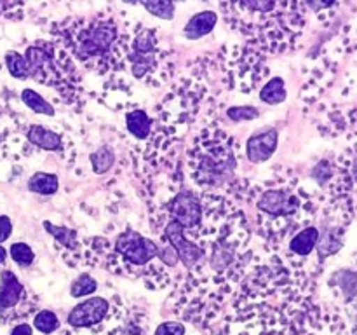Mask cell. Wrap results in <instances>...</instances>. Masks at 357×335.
Listing matches in <instances>:
<instances>
[{
	"label": "cell",
	"mask_w": 357,
	"mask_h": 335,
	"mask_svg": "<svg viewBox=\"0 0 357 335\" xmlns=\"http://www.w3.org/2000/svg\"><path fill=\"white\" fill-rule=\"evenodd\" d=\"M115 253L121 255L126 265L143 267L150 260L159 257V246L150 237H145L142 234L135 232V230L128 229L117 237Z\"/></svg>",
	"instance_id": "277c9868"
},
{
	"label": "cell",
	"mask_w": 357,
	"mask_h": 335,
	"mask_svg": "<svg viewBox=\"0 0 357 335\" xmlns=\"http://www.w3.org/2000/svg\"><path fill=\"white\" fill-rule=\"evenodd\" d=\"M26 140L33 143L35 147L42 150H49V152H56L61 149V136L52 129L44 128L42 124H31L26 131Z\"/></svg>",
	"instance_id": "5bb4252c"
},
{
	"label": "cell",
	"mask_w": 357,
	"mask_h": 335,
	"mask_svg": "<svg viewBox=\"0 0 357 335\" xmlns=\"http://www.w3.org/2000/svg\"><path fill=\"white\" fill-rule=\"evenodd\" d=\"M108 314H110V302L105 297H91L70 311L66 323L75 330H93L107 320Z\"/></svg>",
	"instance_id": "8992f818"
},
{
	"label": "cell",
	"mask_w": 357,
	"mask_h": 335,
	"mask_svg": "<svg viewBox=\"0 0 357 335\" xmlns=\"http://www.w3.org/2000/svg\"><path fill=\"white\" fill-rule=\"evenodd\" d=\"M10 335H31V327L28 323H20L13 328Z\"/></svg>",
	"instance_id": "f546056e"
},
{
	"label": "cell",
	"mask_w": 357,
	"mask_h": 335,
	"mask_svg": "<svg viewBox=\"0 0 357 335\" xmlns=\"http://www.w3.org/2000/svg\"><path fill=\"white\" fill-rule=\"evenodd\" d=\"M24 286L13 271H2L0 274V311L13 309L20 304Z\"/></svg>",
	"instance_id": "7c38bea8"
},
{
	"label": "cell",
	"mask_w": 357,
	"mask_h": 335,
	"mask_svg": "<svg viewBox=\"0 0 357 335\" xmlns=\"http://www.w3.org/2000/svg\"><path fill=\"white\" fill-rule=\"evenodd\" d=\"M279 133L275 128H265L250 136L246 143V157L250 163L260 164L271 159L278 150Z\"/></svg>",
	"instance_id": "9c48e42d"
},
{
	"label": "cell",
	"mask_w": 357,
	"mask_h": 335,
	"mask_svg": "<svg viewBox=\"0 0 357 335\" xmlns=\"http://www.w3.org/2000/svg\"><path fill=\"white\" fill-rule=\"evenodd\" d=\"M216 23H218V14L215 10H202V13H197L188 20V23L183 28V35L188 40H199L204 35L211 34Z\"/></svg>",
	"instance_id": "4fadbf2b"
},
{
	"label": "cell",
	"mask_w": 357,
	"mask_h": 335,
	"mask_svg": "<svg viewBox=\"0 0 357 335\" xmlns=\"http://www.w3.org/2000/svg\"><path fill=\"white\" fill-rule=\"evenodd\" d=\"M257 209L271 218L295 220L296 216H302L307 222H310L316 213L309 195L302 188H296L289 184L265 188L258 195Z\"/></svg>",
	"instance_id": "7a4b0ae2"
},
{
	"label": "cell",
	"mask_w": 357,
	"mask_h": 335,
	"mask_svg": "<svg viewBox=\"0 0 357 335\" xmlns=\"http://www.w3.org/2000/svg\"><path fill=\"white\" fill-rule=\"evenodd\" d=\"M330 286L333 288L335 295L342 299L345 307L357 304V265H347L335 271L330 278Z\"/></svg>",
	"instance_id": "30bf717a"
},
{
	"label": "cell",
	"mask_w": 357,
	"mask_h": 335,
	"mask_svg": "<svg viewBox=\"0 0 357 335\" xmlns=\"http://www.w3.org/2000/svg\"><path fill=\"white\" fill-rule=\"evenodd\" d=\"M7 251H9L10 258H13L16 264L23 265V267H26V265H31V264H33V260H35L33 250H31V248L28 246L26 243L10 244V248Z\"/></svg>",
	"instance_id": "4316f807"
},
{
	"label": "cell",
	"mask_w": 357,
	"mask_h": 335,
	"mask_svg": "<svg viewBox=\"0 0 357 335\" xmlns=\"http://www.w3.org/2000/svg\"><path fill=\"white\" fill-rule=\"evenodd\" d=\"M142 6L160 20H173L176 10V3L171 0H150V2H142Z\"/></svg>",
	"instance_id": "cb8c5ba5"
},
{
	"label": "cell",
	"mask_w": 357,
	"mask_h": 335,
	"mask_svg": "<svg viewBox=\"0 0 357 335\" xmlns=\"http://www.w3.org/2000/svg\"><path fill=\"white\" fill-rule=\"evenodd\" d=\"M13 234V222L7 215H0V244L7 241Z\"/></svg>",
	"instance_id": "f1b7e54d"
},
{
	"label": "cell",
	"mask_w": 357,
	"mask_h": 335,
	"mask_svg": "<svg viewBox=\"0 0 357 335\" xmlns=\"http://www.w3.org/2000/svg\"><path fill=\"white\" fill-rule=\"evenodd\" d=\"M33 327L37 328L40 334L49 335L59 328V318L56 316V313H52V311L44 309V311H40V313L35 314Z\"/></svg>",
	"instance_id": "d4e9b609"
},
{
	"label": "cell",
	"mask_w": 357,
	"mask_h": 335,
	"mask_svg": "<svg viewBox=\"0 0 357 335\" xmlns=\"http://www.w3.org/2000/svg\"><path fill=\"white\" fill-rule=\"evenodd\" d=\"M169 220L180 223L185 232L190 229H197L204 218V206H202L199 195L192 191L178 192L169 202Z\"/></svg>",
	"instance_id": "52a82bcc"
},
{
	"label": "cell",
	"mask_w": 357,
	"mask_h": 335,
	"mask_svg": "<svg viewBox=\"0 0 357 335\" xmlns=\"http://www.w3.org/2000/svg\"><path fill=\"white\" fill-rule=\"evenodd\" d=\"M349 223L340 222L328 215V223L319 227V241H317V264H323L326 258L333 257L344 248L345 234H347Z\"/></svg>",
	"instance_id": "ba28073f"
},
{
	"label": "cell",
	"mask_w": 357,
	"mask_h": 335,
	"mask_svg": "<svg viewBox=\"0 0 357 335\" xmlns=\"http://www.w3.org/2000/svg\"><path fill=\"white\" fill-rule=\"evenodd\" d=\"M6 66L14 79L23 80V79H28V77H30V68H28L26 59H24V56L20 54V52H16V51L7 52Z\"/></svg>",
	"instance_id": "7402d4cb"
},
{
	"label": "cell",
	"mask_w": 357,
	"mask_h": 335,
	"mask_svg": "<svg viewBox=\"0 0 357 335\" xmlns=\"http://www.w3.org/2000/svg\"><path fill=\"white\" fill-rule=\"evenodd\" d=\"M261 115V112L258 110L253 105H237V107H230L227 110V117L234 122H244V121H255Z\"/></svg>",
	"instance_id": "484cf974"
},
{
	"label": "cell",
	"mask_w": 357,
	"mask_h": 335,
	"mask_svg": "<svg viewBox=\"0 0 357 335\" xmlns=\"http://www.w3.org/2000/svg\"><path fill=\"white\" fill-rule=\"evenodd\" d=\"M335 174H337V159H321L316 166L312 168L310 177L321 185V187H328L333 181Z\"/></svg>",
	"instance_id": "44dd1931"
},
{
	"label": "cell",
	"mask_w": 357,
	"mask_h": 335,
	"mask_svg": "<svg viewBox=\"0 0 357 335\" xmlns=\"http://www.w3.org/2000/svg\"><path fill=\"white\" fill-rule=\"evenodd\" d=\"M117 38V27L110 20H94L73 35V52L80 61H103L110 56Z\"/></svg>",
	"instance_id": "3957f363"
},
{
	"label": "cell",
	"mask_w": 357,
	"mask_h": 335,
	"mask_svg": "<svg viewBox=\"0 0 357 335\" xmlns=\"http://www.w3.org/2000/svg\"><path fill=\"white\" fill-rule=\"evenodd\" d=\"M115 164V152L110 145H101L100 149L91 154V166L96 174H103L110 171Z\"/></svg>",
	"instance_id": "ac0fdd59"
},
{
	"label": "cell",
	"mask_w": 357,
	"mask_h": 335,
	"mask_svg": "<svg viewBox=\"0 0 357 335\" xmlns=\"http://www.w3.org/2000/svg\"><path fill=\"white\" fill-rule=\"evenodd\" d=\"M126 128H128V131L131 133L136 140H142L143 142V140H146L152 135L153 121L145 110L135 108V110L126 114Z\"/></svg>",
	"instance_id": "9a60e30c"
},
{
	"label": "cell",
	"mask_w": 357,
	"mask_h": 335,
	"mask_svg": "<svg viewBox=\"0 0 357 335\" xmlns=\"http://www.w3.org/2000/svg\"><path fill=\"white\" fill-rule=\"evenodd\" d=\"M44 229L54 237L58 243H61L63 246L68 248V250H77L79 248V237H77V232L73 229H68L65 225H52L51 222L45 220Z\"/></svg>",
	"instance_id": "ffe728a7"
},
{
	"label": "cell",
	"mask_w": 357,
	"mask_h": 335,
	"mask_svg": "<svg viewBox=\"0 0 357 335\" xmlns=\"http://www.w3.org/2000/svg\"><path fill=\"white\" fill-rule=\"evenodd\" d=\"M349 147L337 157V174L328 185V215L351 225L357 218V124L347 133Z\"/></svg>",
	"instance_id": "6da1fadb"
},
{
	"label": "cell",
	"mask_w": 357,
	"mask_h": 335,
	"mask_svg": "<svg viewBox=\"0 0 357 335\" xmlns=\"http://www.w3.org/2000/svg\"><path fill=\"white\" fill-rule=\"evenodd\" d=\"M28 188L35 194L40 195H54L59 188V178L54 173H44L38 171L28 180Z\"/></svg>",
	"instance_id": "2e32d148"
},
{
	"label": "cell",
	"mask_w": 357,
	"mask_h": 335,
	"mask_svg": "<svg viewBox=\"0 0 357 335\" xmlns=\"http://www.w3.org/2000/svg\"><path fill=\"white\" fill-rule=\"evenodd\" d=\"M98 281L89 274H80L79 278L73 279L70 285V295L80 299V297H89L96 292Z\"/></svg>",
	"instance_id": "603a6c76"
},
{
	"label": "cell",
	"mask_w": 357,
	"mask_h": 335,
	"mask_svg": "<svg viewBox=\"0 0 357 335\" xmlns=\"http://www.w3.org/2000/svg\"><path fill=\"white\" fill-rule=\"evenodd\" d=\"M286 96H288V91H286L284 79H281V77H274L260 89V100L267 105L282 103Z\"/></svg>",
	"instance_id": "e0dca14e"
},
{
	"label": "cell",
	"mask_w": 357,
	"mask_h": 335,
	"mask_svg": "<svg viewBox=\"0 0 357 335\" xmlns=\"http://www.w3.org/2000/svg\"><path fill=\"white\" fill-rule=\"evenodd\" d=\"M7 253H9V251H7L6 248H3L2 244H0V265L6 264V260H7Z\"/></svg>",
	"instance_id": "4dcf8cb0"
},
{
	"label": "cell",
	"mask_w": 357,
	"mask_h": 335,
	"mask_svg": "<svg viewBox=\"0 0 357 335\" xmlns=\"http://www.w3.org/2000/svg\"><path fill=\"white\" fill-rule=\"evenodd\" d=\"M167 244L173 246V250L176 251L178 260L185 265L187 269L197 267L199 262L206 257V250L202 246H199L197 241H192L190 237H187L185 229L180 223L173 222V220H167L166 227H164V237Z\"/></svg>",
	"instance_id": "5b68a950"
},
{
	"label": "cell",
	"mask_w": 357,
	"mask_h": 335,
	"mask_svg": "<svg viewBox=\"0 0 357 335\" xmlns=\"http://www.w3.org/2000/svg\"><path fill=\"white\" fill-rule=\"evenodd\" d=\"M185 334V325L180 321H166L157 327L155 335H183Z\"/></svg>",
	"instance_id": "83f0119b"
},
{
	"label": "cell",
	"mask_w": 357,
	"mask_h": 335,
	"mask_svg": "<svg viewBox=\"0 0 357 335\" xmlns=\"http://www.w3.org/2000/svg\"><path fill=\"white\" fill-rule=\"evenodd\" d=\"M21 100H23V103L26 105L31 112H35V114L49 115V117L54 115V107H52V103H49V101L45 100L42 94H38L37 91L23 89L21 91Z\"/></svg>",
	"instance_id": "d6986e66"
},
{
	"label": "cell",
	"mask_w": 357,
	"mask_h": 335,
	"mask_svg": "<svg viewBox=\"0 0 357 335\" xmlns=\"http://www.w3.org/2000/svg\"><path fill=\"white\" fill-rule=\"evenodd\" d=\"M352 335H357V304L354 307V325H352Z\"/></svg>",
	"instance_id": "1f68e13d"
},
{
	"label": "cell",
	"mask_w": 357,
	"mask_h": 335,
	"mask_svg": "<svg viewBox=\"0 0 357 335\" xmlns=\"http://www.w3.org/2000/svg\"><path fill=\"white\" fill-rule=\"evenodd\" d=\"M317 241H319V227L314 223L302 227L293 234L291 241H289V255L300 258V260H305L316 251Z\"/></svg>",
	"instance_id": "8fae6325"
}]
</instances>
